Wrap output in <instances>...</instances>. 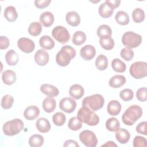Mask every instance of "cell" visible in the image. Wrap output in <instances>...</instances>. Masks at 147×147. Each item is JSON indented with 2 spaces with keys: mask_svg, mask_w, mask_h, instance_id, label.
<instances>
[{
  "mask_svg": "<svg viewBox=\"0 0 147 147\" xmlns=\"http://www.w3.org/2000/svg\"><path fill=\"white\" fill-rule=\"evenodd\" d=\"M75 49L70 45L63 46L56 56V63L61 67H66L76 56Z\"/></svg>",
  "mask_w": 147,
  "mask_h": 147,
  "instance_id": "cell-1",
  "label": "cell"
},
{
  "mask_svg": "<svg viewBox=\"0 0 147 147\" xmlns=\"http://www.w3.org/2000/svg\"><path fill=\"white\" fill-rule=\"evenodd\" d=\"M78 118L82 122L89 126H96L99 122V116L86 106H82L78 111Z\"/></svg>",
  "mask_w": 147,
  "mask_h": 147,
  "instance_id": "cell-2",
  "label": "cell"
},
{
  "mask_svg": "<svg viewBox=\"0 0 147 147\" xmlns=\"http://www.w3.org/2000/svg\"><path fill=\"white\" fill-rule=\"evenodd\" d=\"M142 115V110L138 105H132L129 107L122 114V120L123 123L127 126L133 125Z\"/></svg>",
  "mask_w": 147,
  "mask_h": 147,
  "instance_id": "cell-3",
  "label": "cell"
},
{
  "mask_svg": "<svg viewBox=\"0 0 147 147\" xmlns=\"http://www.w3.org/2000/svg\"><path fill=\"white\" fill-rule=\"evenodd\" d=\"M24 129V123L19 118H16L5 122L2 127L5 135L13 136L20 133Z\"/></svg>",
  "mask_w": 147,
  "mask_h": 147,
  "instance_id": "cell-4",
  "label": "cell"
},
{
  "mask_svg": "<svg viewBox=\"0 0 147 147\" xmlns=\"http://www.w3.org/2000/svg\"><path fill=\"white\" fill-rule=\"evenodd\" d=\"M105 103L102 95L99 94H94L84 98L82 101V106H86L92 111H97L102 109Z\"/></svg>",
  "mask_w": 147,
  "mask_h": 147,
  "instance_id": "cell-5",
  "label": "cell"
},
{
  "mask_svg": "<svg viewBox=\"0 0 147 147\" xmlns=\"http://www.w3.org/2000/svg\"><path fill=\"white\" fill-rule=\"evenodd\" d=\"M142 42L141 35L131 31L125 32L122 37V44L127 48H134L138 47Z\"/></svg>",
  "mask_w": 147,
  "mask_h": 147,
  "instance_id": "cell-6",
  "label": "cell"
},
{
  "mask_svg": "<svg viewBox=\"0 0 147 147\" xmlns=\"http://www.w3.org/2000/svg\"><path fill=\"white\" fill-rule=\"evenodd\" d=\"M129 72L134 78L142 79L147 76V64L145 61L134 62L131 65Z\"/></svg>",
  "mask_w": 147,
  "mask_h": 147,
  "instance_id": "cell-7",
  "label": "cell"
},
{
  "mask_svg": "<svg viewBox=\"0 0 147 147\" xmlns=\"http://www.w3.org/2000/svg\"><path fill=\"white\" fill-rule=\"evenodd\" d=\"M80 141L87 147H95L98 144V139L95 133L89 130H85L79 134Z\"/></svg>",
  "mask_w": 147,
  "mask_h": 147,
  "instance_id": "cell-8",
  "label": "cell"
},
{
  "mask_svg": "<svg viewBox=\"0 0 147 147\" xmlns=\"http://www.w3.org/2000/svg\"><path fill=\"white\" fill-rule=\"evenodd\" d=\"M53 37L59 42L65 44L67 42L70 38V34L68 30L62 26H56L52 32Z\"/></svg>",
  "mask_w": 147,
  "mask_h": 147,
  "instance_id": "cell-9",
  "label": "cell"
},
{
  "mask_svg": "<svg viewBox=\"0 0 147 147\" xmlns=\"http://www.w3.org/2000/svg\"><path fill=\"white\" fill-rule=\"evenodd\" d=\"M17 46L20 49L26 53L32 52L35 48L34 42L30 38L21 37L17 41Z\"/></svg>",
  "mask_w": 147,
  "mask_h": 147,
  "instance_id": "cell-10",
  "label": "cell"
},
{
  "mask_svg": "<svg viewBox=\"0 0 147 147\" xmlns=\"http://www.w3.org/2000/svg\"><path fill=\"white\" fill-rule=\"evenodd\" d=\"M59 107L62 111L67 113H71L76 107V102L71 98H63L59 102Z\"/></svg>",
  "mask_w": 147,
  "mask_h": 147,
  "instance_id": "cell-11",
  "label": "cell"
},
{
  "mask_svg": "<svg viewBox=\"0 0 147 147\" xmlns=\"http://www.w3.org/2000/svg\"><path fill=\"white\" fill-rule=\"evenodd\" d=\"M34 61L40 66H44L49 62V55L48 53L44 49H38L34 54Z\"/></svg>",
  "mask_w": 147,
  "mask_h": 147,
  "instance_id": "cell-12",
  "label": "cell"
},
{
  "mask_svg": "<svg viewBox=\"0 0 147 147\" xmlns=\"http://www.w3.org/2000/svg\"><path fill=\"white\" fill-rule=\"evenodd\" d=\"M95 48L91 45H86L80 51V56L85 60H91L95 57Z\"/></svg>",
  "mask_w": 147,
  "mask_h": 147,
  "instance_id": "cell-13",
  "label": "cell"
},
{
  "mask_svg": "<svg viewBox=\"0 0 147 147\" xmlns=\"http://www.w3.org/2000/svg\"><path fill=\"white\" fill-rule=\"evenodd\" d=\"M40 114V109L36 106H29L27 107L24 112V117L29 121L35 119Z\"/></svg>",
  "mask_w": 147,
  "mask_h": 147,
  "instance_id": "cell-14",
  "label": "cell"
},
{
  "mask_svg": "<svg viewBox=\"0 0 147 147\" xmlns=\"http://www.w3.org/2000/svg\"><path fill=\"white\" fill-rule=\"evenodd\" d=\"M40 91L49 97L57 96L59 94V91L58 88L49 84H43L40 87Z\"/></svg>",
  "mask_w": 147,
  "mask_h": 147,
  "instance_id": "cell-15",
  "label": "cell"
},
{
  "mask_svg": "<svg viewBox=\"0 0 147 147\" xmlns=\"http://www.w3.org/2000/svg\"><path fill=\"white\" fill-rule=\"evenodd\" d=\"M69 94L73 98L75 99H80L84 94V90L81 85L75 84L70 87Z\"/></svg>",
  "mask_w": 147,
  "mask_h": 147,
  "instance_id": "cell-16",
  "label": "cell"
},
{
  "mask_svg": "<svg viewBox=\"0 0 147 147\" xmlns=\"http://www.w3.org/2000/svg\"><path fill=\"white\" fill-rule=\"evenodd\" d=\"M115 138L119 143L122 144H126L130 140V134L127 129L119 128L116 131Z\"/></svg>",
  "mask_w": 147,
  "mask_h": 147,
  "instance_id": "cell-17",
  "label": "cell"
},
{
  "mask_svg": "<svg viewBox=\"0 0 147 147\" xmlns=\"http://www.w3.org/2000/svg\"><path fill=\"white\" fill-rule=\"evenodd\" d=\"M17 76L14 71L7 69L2 74V80L3 82L8 86L14 84L16 81Z\"/></svg>",
  "mask_w": 147,
  "mask_h": 147,
  "instance_id": "cell-18",
  "label": "cell"
},
{
  "mask_svg": "<svg viewBox=\"0 0 147 147\" xmlns=\"http://www.w3.org/2000/svg\"><path fill=\"white\" fill-rule=\"evenodd\" d=\"M121 105L119 102L117 100H112L109 102L107 110L108 113L110 115H117L119 114L121 110Z\"/></svg>",
  "mask_w": 147,
  "mask_h": 147,
  "instance_id": "cell-19",
  "label": "cell"
},
{
  "mask_svg": "<svg viewBox=\"0 0 147 147\" xmlns=\"http://www.w3.org/2000/svg\"><path fill=\"white\" fill-rule=\"evenodd\" d=\"M36 126L37 130L42 133L48 132L51 128L49 121L45 118H38L36 122Z\"/></svg>",
  "mask_w": 147,
  "mask_h": 147,
  "instance_id": "cell-20",
  "label": "cell"
},
{
  "mask_svg": "<svg viewBox=\"0 0 147 147\" xmlns=\"http://www.w3.org/2000/svg\"><path fill=\"white\" fill-rule=\"evenodd\" d=\"M67 22L72 26H77L80 22V17L79 14L74 11H69L66 14Z\"/></svg>",
  "mask_w": 147,
  "mask_h": 147,
  "instance_id": "cell-21",
  "label": "cell"
},
{
  "mask_svg": "<svg viewBox=\"0 0 147 147\" xmlns=\"http://www.w3.org/2000/svg\"><path fill=\"white\" fill-rule=\"evenodd\" d=\"M126 83V78L121 75H116L112 76L109 82V86L114 88H119Z\"/></svg>",
  "mask_w": 147,
  "mask_h": 147,
  "instance_id": "cell-22",
  "label": "cell"
},
{
  "mask_svg": "<svg viewBox=\"0 0 147 147\" xmlns=\"http://www.w3.org/2000/svg\"><path fill=\"white\" fill-rule=\"evenodd\" d=\"M53 14L50 11H44L40 16V21L45 27L52 26L54 22Z\"/></svg>",
  "mask_w": 147,
  "mask_h": 147,
  "instance_id": "cell-23",
  "label": "cell"
},
{
  "mask_svg": "<svg viewBox=\"0 0 147 147\" xmlns=\"http://www.w3.org/2000/svg\"><path fill=\"white\" fill-rule=\"evenodd\" d=\"M5 60L9 65L14 66L18 63L19 57L14 50L10 49L5 55Z\"/></svg>",
  "mask_w": 147,
  "mask_h": 147,
  "instance_id": "cell-24",
  "label": "cell"
},
{
  "mask_svg": "<svg viewBox=\"0 0 147 147\" xmlns=\"http://www.w3.org/2000/svg\"><path fill=\"white\" fill-rule=\"evenodd\" d=\"M42 105V108L45 112L48 113H52L56 108V100L53 97L48 96L44 99Z\"/></svg>",
  "mask_w": 147,
  "mask_h": 147,
  "instance_id": "cell-25",
  "label": "cell"
},
{
  "mask_svg": "<svg viewBox=\"0 0 147 147\" xmlns=\"http://www.w3.org/2000/svg\"><path fill=\"white\" fill-rule=\"evenodd\" d=\"M39 44L41 48L46 50H49L55 47V42L52 38L47 35L42 36L39 40Z\"/></svg>",
  "mask_w": 147,
  "mask_h": 147,
  "instance_id": "cell-26",
  "label": "cell"
},
{
  "mask_svg": "<svg viewBox=\"0 0 147 147\" xmlns=\"http://www.w3.org/2000/svg\"><path fill=\"white\" fill-rule=\"evenodd\" d=\"M3 13L5 18L9 22H14L18 17L17 10L13 6H7L5 9Z\"/></svg>",
  "mask_w": 147,
  "mask_h": 147,
  "instance_id": "cell-27",
  "label": "cell"
},
{
  "mask_svg": "<svg viewBox=\"0 0 147 147\" xmlns=\"http://www.w3.org/2000/svg\"><path fill=\"white\" fill-rule=\"evenodd\" d=\"M114 9L111 8L105 2L102 3L99 7L98 12L99 15L104 18H109L113 15Z\"/></svg>",
  "mask_w": 147,
  "mask_h": 147,
  "instance_id": "cell-28",
  "label": "cell"
},
{
  "mask_svg": "<svg viewBox=\"0 0 147 147\" xmlns=\"http://www.w3.org/2000/svg\"><path fill=\"white\" fill-rule=\"evenodd\" d=\"M115 19L116 22L121 25H126L130 21L128 14L124 11H118L115 15Z\"/></svg>",
  "mask_w": 147,
  "mask_h": 147,
  "instance_id": "cell-29",
  "label": "cell"
},
{
  "mask_svg": "<svg viewBox=\"0 0 147 147\" xmlns=\"http://www.w3.org/2000/svg\"><path fill=\"white\" fill-rule=\"evenodd\" d=\"M95 66L99 71L105 70L108 67V59L104 55H99L95 60Z\"/></svg>",
  "mask_w": 147,
  "mask_h": 147,
  "instance_id": "cell-30",
  "label": "cell"
},
{
  "mask_svg": "<svg viewBox=\"0 0 147 147\" xmlns=\"http://www.w3.org/2000/svg\"><path fill=\"white\" fill-rule=\"evenodd\" d=\"M44 137L38 134H33L29 139V144L31 147H40L44 144Z\"/></svg>",
  "mask_w": 147,
  "mask_h": 147,
  "instance_id": "cell-31",
  "label": "cell"
},
{
  "mask_svg": "<svg viewBox=\"0 0 147 147\" xmlns=\"http://www.w3.org/2000/svg\"><path fill=\"white\" fill-rule=\"evenodd\" d=\"M86 40V34L80 30L76 31L73 34L72 41V43L76 45H80L84 43Z\"/></svg>",
  "mask_w": 147,
  "mask_h": 147,
  "instance_id": "cell-32",
  "label": "cell"
},
{
  "mask_svg": "<svg viewBox=\"0 0 147 147\" xmlns=\"http://www.w3.org/2000/svg\"><path fill=\"white\" fill-rule=\"evenodd\" d=\"M106 127L110 131H116L120 127V123L116 118H110L106 122Z\"/></svg>",
  "mask_w": 147,
  "mask_h": 147,
  "instance_id": "cell-33",
  "label": "cell"
},
{
  "mask_svg": "<svg viewBox=\"0 0 147 147\" xmlns=\"http://www.w3.org/2000/svg\"><path fill=\"white\" fill-rule=\"evenodd\" d=\"M42 28L41 24L39 22H32L28 28L29 33L33 36H38L42 32Z\"/></svg>",
  "mask_w": 147,
  "mask_h": 147,
  "instance_id": "cell-34",
  "label": "cell"
},
{
  "mask_svg": "<svg viewBox=\"0 0 147 147\" xmlns=\"http://www.w3.org/2000/svg\"><path fill=\"white\" fill-rule=\"evenodd\" d=\"M111 67L113 69L117 72L122 73L126 71V64L119 59H114L111 62Z\"/></svg>",
  "mask_w": 147,
  "mask_h": 147,
  "instance_id": "cell-35",
  "label": "cell"
},
{
  "mask_svg": "<svg viewBox=\"0 0 147 147\" xmlns=\"http://www.w3.org/2000/svg\"><path fill=\"white\" fill-rule=\"evenodd\" d=\"M97 35L99 38L111 37L112 34V30L111 28L107 25H101L97 29Z\"/></svg>",
  "mask_w": 147,
  "mask_h": 147,
  "instance_id": "cell-36",
  "label": "cell"
},
{
  "mask_svg": "<svg viewBox=\"0 0 147 147\" xmlns=\"http://www.w3.org/2000/svg\"><path fill=\"white\" fill-rule=\"evenodd\" d=\"M99 44L105 50H111L114 47V41L111 37L99 38Z\"/></svg>",
  "mask_w": 147,
  "mask_h": 147,
  "instance_id": "cell-37",
  "label": "cell"
},
{
  "mask_svg": "<svg viewBox=\"0 0 147 147\" xmlns=\"http://www.w3.org/2000/svg\"><path fill=\"white\" fill-rule=\"evenodd\" d=\"M145 13L141 8H136L132 12L133 20L136 23H140L145 19Z\"/></svg>",
  "mask_w": 147,
  "mask_h": 147,
  "instance_id": "cell-38",
  "label": "cell"
},
{
  "mask_svg": "<svg viewBox=\"0 0 147 147\" xmlns=\"http://www.w3.org/2000/svg\"><path fill=\"white\" fill-rule=\"evenodd\" d=\"M52 121L55 125L61 126L65 123L66 117L64 113L61 112H57L53 115Z\"/></svg>",
  "mask_w": 147,
  "mask_h": 147,
  "instance_id": "cell-39",
  "label": "cell"
},
{
  "mask_svg": "<svg viewBox=\"0 0 147 147\" xmlns=\"http://www.w3.org/2000/svg\"><path fill=\"white\" fill-rule=\"evenodd\" d=\"M82 122L77 117H74L70 118L68 123V128L73 131H76L81 129Z\"/></svg>",
  "mask_w": 147,
  "mask_h": 147,
  "instance_id": "cell-40",
  "label": "cell"
},
{
  "mask_svg": "<svg viewBox=\"0 0 147 147\" xmlns=\"http://www.w3.org/2000/svg\"><path fill=\"white\" fill-rule=\"evenodd\" d=\"M14 102V98L12 96L10 95H4L1 99V107L3 109H10Z\"/></svg>",
  "mask_w": 147,
  "mask_h": 147,
  "instance_id": "cell-41",
  "label": "cell"
},
{
  "mask_svg": "<svg viewBox=\"0 0 147 147\" xmlns=\"http://www.w3.org/2000/svg\"><path fill=\"white\" fill-rule=\"evenodd\" d=\"M119 96L124 101L131 100L134 96L133 91L129 88H125L121 91L119 93Z\"/></svg>",
  "mask_w": 147,
  "mask_h": 147,
  "instance_id": "cell-42",
  "label": "cell"
},
{
  "mask_svg": "<svg viewBox=\"0 0 147 147\" xmlns=\"http://www.w3.org/2000/svg\"><path fill=\"white\" fill-rule=\"evenodd\" d=\"M121 56L126 61H130L134 57L133 51L127 47L124 48L121 51Z\"/></svg>",
  "mask_w": 147,
  "mask_h": 147,
  "instance_id": "cell-43",
  "label": "cell"
},
{
  "mask_svg": "<svg viewBox=\"0 0 147 147\" xmlns=\"http://www.w3.org/2000/svg\"><path fill=\"white\" fill-rule=\"evenodd\" d=\"M133 145L134 147H145L147 145L146 139L140 136H137L133 140Z\"/></svg>",
  "mask_w": 147,
  "mask_h": 147,
  "instance_id": "cell-44",
  "label": "cell"
},
{
  "mask_svg": "<svg viewBox=\"0 0 147 147\" xmlns=\"http://www.w3.org/2000/svg\"><path fill=\"white\" fill-rule=\"evenodd\" d=\"M147 90L146 87H142L139 88L136 92L137 99L140 102H145L147 100L146 96Z\"/></svg>",
  "mask_w": 147,
  "mask_h": 147,
  "instance_id": "cell-45",
  "label": "cell"
},
{
  "mask_svg": "<svg viewBox=\"0 0 147 147\" xmlns=\"http://www.w3.org/2000/svg\"><path fill=\"white\" fill-rule=\"evenodd\" d=\"M146 125L147 122L146 121H143L140 122L137 126H136V131L138 133L146 136Z\"/></svg>",
  "mask_w": 147,
  "mask_h": 147,
  "instance_id": "cell-46",
  "label": "cell"
},
{
  "mask_svg": "<svg viewBox=\"0 0 147 147\" xmlns=\"http://www.w3.org/2000/svg\"><path fill=\"white\" fill-rule=\"evenodd\" d=\"M51 2V0H36L34 1V5L37 8L44 9L48 7Z\"/></svg>",
  "mask_w": 147,
  "mask_h": 147,
  "instance_id": "cell-47",
  "label": "cell"
},
{
  "mask_svg": "<svg viewBox=\"0 0 147 147\" xmlns=\"http://www.w3.org/2000/svg\"><path fill=\"white\" fill-rule=\"evenodd\" d=\"M10 45V41L9 38L4 36H1L0 37V48L1 49H7Z\"/></svg>",
  "mask_w": 147,
  "mask_h": 147,
  "instance_id": "cell-48",
  "label": "cell"
},
{
  "mask_svg": "<svg viewBox=\"0 0 147 147\" xmlns=\"http://www.w3.org/2000/svg\"><path fill=\"white\" fill-rule=\"evenodd\" d=\"M105 2L107 5H109L111 8L114 9L119 6L121 3V1L120 0H107L105 1Z\"/></svg>",
  "mask_w": 147,
  "mask_h": 147,
  "instance_id": "cell-49",
  "label": "cell"
},
{
  "mask_svg": "<svg viewBox=\"0 0 147 147\" xmlns=\"http://www.w3.org/2000/svg\"><path fill=\"white\" fill-rule=\"evenodd\" d=\"M63 146H76L79 147V145L76 141L72 140H68L65 141L63 144Z\"/></svg>",
  "mask_w": 147,
  "mask_h": 147,
  "instance_id": "cell-50",
  "label": "cell"
},
{
  "mask_svg": "<svg viewBox=\"0 0 147 147\" xmlns=\"http://www.w3.org/2000/svg\"><path fill=\"white\" fill-rule=\"evenodd\" d=\"M102 146H117V145L116 144H115L113 141H107L106 143L103 144L102 145Z\"/></svg>",
  "mask_w": 147,
  "mask_h": 147,
  "instance_id": "cell-51",
  "label": "cell"
}]
</instances>
